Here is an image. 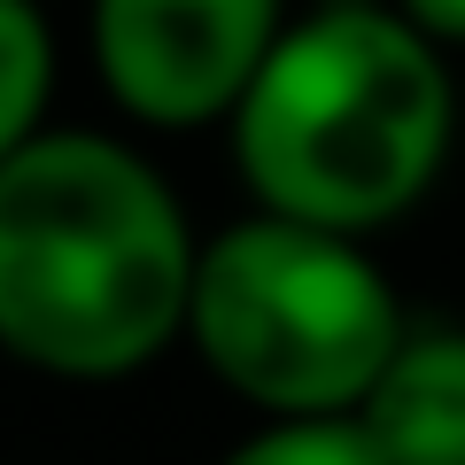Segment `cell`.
<instances>
[{
	"label": "cell",
	"mask_w": 465,
	"mask_h": 465,
	"mask_svg": "<svg viewBox=\"0 0 465 465\" xmlns=\"http://www.w3.org/2000/svg\"><path fill=\"white\" fill-rule=\"evenodd\" d=\"M442 54L450 47H434L403 8L372 0L287 24L225 116L249 194L272 217L349 241L419 210L458 140V85Z\"/></svg>",
	"instance_id": "7a4b0ae2"
},
{
	"label": "cell",
	"mask_w": 465,
	"mask_h": 465,
	"mask_svg": "<svg viewBox=\"0 0 465 465\" xmlns=\"http://www.w3.org/2000/svg\"><path fill=\"white\" fill-rule=\"evenodd\" d=\"M47 94H54V32L39 0H0V163L47 133Z\"/></svg>",
	"instance_id": "8992f818"
},
{
	"label": "cell",
	"mask_w": 465,
	"mask_h": 465,
	"mask_svg": "<svg viewBox=\"0 0 465 465\" xmlns=\"http://www.w3.org/2000/svg\"><path fill=\"white\" fill-rule=\"evenodd\" d=\"M202 241L171 179L109 133L0 163V349L47 381H124L186 333Z\"/></svg>",
	"instance_id": "6da1fadb"
},
{
	"label": "cell",
	"mask_w": 465,
	"mask_h": 465,
	"mask_svg": "<svg viewBox=\"0 0 465 465\" xmlns=\"http://www.w3.org/2000/svg\"><path fill=\"white\" fill-rule=\"evenodd\" d=\"M434 47H465V0H396Z\"/></svg>",
	"instance_id": "ba28073f"
},
{
	"label": "cell",
	"mask_w": 465,
	"mask_h": 465,
	"mask_svg": "<svg viewBox=\"0 0 465 465\" xmlns=\"http://www.w3.org/2000/svg\"><path fill=\"white\" fill-rule=\"evenodd\" d=\"M287 32V0H94V70L155 133L232 116Z\"/></svg>",
	"instance_id": "277c9868"
},
{
	"label": "cell",
	"mask_w": 465,
	"mask_h": 465,
	"mask_svg": "<svg viewBox=\"0 0 465 465\" xmlns=\"http://www.w3.org/2000/svg\"><path fill=\"white\" fill-rule=\"evenodd\" d=\"M357 427L381 465H465V326L403 333L372 396L357 403Z\"/></svg>",
	"instance_id": "5b68a950"
},
{
	"label": "cell",
	"mask_w": 465,
	"mask_h": 465,
	"mask_svg": "<svg viewBox=\"0 0 465 465\" xmlns=\"http://www.w3.org/2000/svg\"><path fill=\"white\" fill-rule=\"evenodd\" d=\"M217 465H381V450L365 442L357 419H272Z\"/></svg>",
	"instance_id": "52a82bcc"
},
{
	"label": "cell",
	"mask_w": 465,
	"mask_h": 465,
	"mask_svg": "<svg viewBox=\"0 0 465 465\" xmlns=\"http://www.w3.org/2000/svg\"><path fill=\"white\" fill-rule=\"evenodd\" d=\"M403 333V302L365 241L302 217L256 210L194 264L186 341L264 419H357Z\"/></svg>",
	"instance_id": "3957f363"
}]
</instances>
